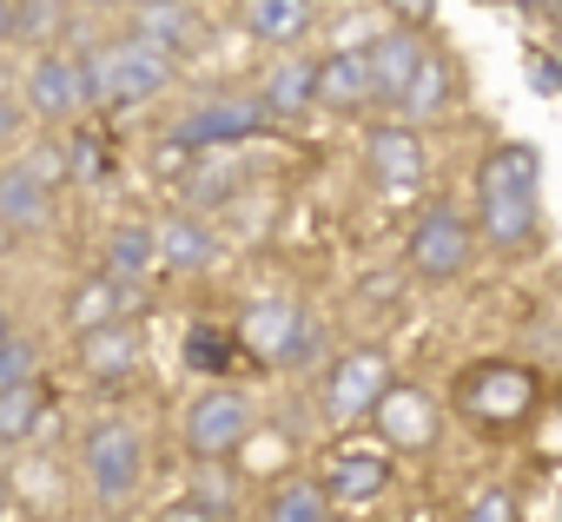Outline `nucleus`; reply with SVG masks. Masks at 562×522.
<instances>
[{"label":"nucleus","instance_id":"nucleus-22","mask_svg":"<svg viewBox=\"0 0 562 522\" xmlns=\"http://www.w3.org/2000/svg\"><path fill=\"white\" fill-rule=\"evenodd\" d=\"M245 27L271 47H292L305 27H312V0H251L245 8Z\"/></svg>","mask_w":562,"mask_h":522},{"label":"nucleus","instance_id":"nucleus-17","mask_svg":"<svg viewBox=\"0 0 562 522\" xmlns=\"http://www.w3.org/2000/svg\"><path fill=\"white\" fill-rule=\"evenodd\" d=\"M139 305V285H120V279H87L80 292H74V305H67V318L80 325V331H100V325H120L126 311Z\"/></svg>","mask_w":562,"mask_h":522},{"label":"nucleus","instance_id":"nucleus-2","mask_svg":"<svg viewBox=\"0 0 562 522\" xmlns=\"http://www.w3.org/2000/svg\"><path fill=\"white\" fill-rule=\"evenodd\" d=\"M80 73H87V106H100V113H126V106L153 100V93L172 80L166 54H159V47H146V41L100 47L93 60H80Z\"/></svg>","mask_w":562,"mask_h":522},{"label":"nucleus","instance_id":"nucleus-25","mask_svg":"<svg viewBox=\"0 0 562 522\" xmlns=\"http://www.w3.org/2000/svg\"><path fill=\"white\" fill-rule=\"evenodd\" d=\"M186 34H192V14L179 8V0H146V8L133 14V41H146V47H159V54H172Z\"/></svg>","mask_w":562,"mask_h":522},{"label":"nucleus","instance_id":"nucleus-3","mask_svg":"<svg viewBox=\"0 0 562 522\" xmlns=\"http://www.w3.org/2000/svg\"><path fill=\"white\" fill-rule=\"evenodd\" d=\"M80 469L93 483L100 502H126L139 489V469H146V450H139V430L120 423V417H100L80 443Z\"/></svg>","mask_w":562,"mask_h":522},{"label":"nucleus","instance_id":"nucleus-28","mask_svg":"<svg viewBox=\"0 0 562 522\" xmlns=\"http://www.w3.org/2000/svg\"><path fill=\"white\" fill-rule=\"evenodd\" d=\"M67 172H74V179H106V172H113V146L93 139V133H74V146H67Z\"/></svg>","mask_w":562,"mask_h":522},{"label":"nucleus","instance_id":"nucleus-32","mask_svg":"<svg viewBox=\"0 0 562 522\" xmlns=\"http://www.w3.org/2000/svg\"><path fill=\"white\" fill-rule=\"evenodd\" d=\"M14 126H21V106H14L8 93H0V146H8V139H14Z\"/></svg>","mask_w":562,"mask_h":522},{"label":"nucleus","instance_id":"nucleus-11","mask_svg":"<svg viewBox=\"0 0 562 522\" xmlns=\"http://www.w3.org/2000/svg\"><path fill=\"white\" fill-rule=\"evenodd\" d=\"M265 126V106L258 100H218V106H199L186 126H179V139L186 146H238V139H251Z\"/></svg>","mask_w":562,"mask_h":522},{"label":"nucleus","instance_id":"nucleus-19","mask_svg":"<svg viewBox=\"0 0 562 522\" xmlns=\"http://www.w3.org/2000/svg\"><path fill=\"white\" fill-rule=\"evenodd\" d=\"M80 364H87V377H93V384H100V377H126V371L139 364V338H133L126 325L80 331Z\"/></svg>","mask_w":562,"mask_h":522},{"label":"nucleus","instance_id":"nucleus-4","mask_svg":"<svg viewBox=\"0 0 562 522\" xmlns=\"http://www.w3.org/2000/svg\"><path fill=\"white\" fill-rule=\"evenodd\" d=\"M251 423H258V410H251L245 390H205V397L186 410V450H192L199 463H218V456L245 450Z\"/></svg>","mask_w":562,"mask_h":522},{"label":"nucleus","instance_id":"nucleus-36","mask_svg":"<svg viewBox=\"0 0 562 522\" xmlns=\"http://www.w3.org/2000/svg\"><path fill=\"white\" fill-rule=\"evenodd\" d=\"M516 8H555V0H516Z\"/></svg>","mask_w":562,"mask_h":522},{"label":"nucleus","instance_id":"nucleus-1","mask_svg":"<svg viewBox=\"0 0 562 522\" xmlns=\"http://www.w3.org/2000/svg\"><path fill=\"white\" fill-rule=\"evenodd\" d=\"M536 179H542L536 146H503V152L483 159V172H476V212H483V231L496 245H522L529 238V225H536Z\"/></svg>","mask_w":562,"mask_h":522},{"label":"nucleus","instance_id":"nucleus-23","mask_svg":"<svg viewBox=\"0 0 562 522\" xmlns=\"http://www.w3.org/2000/svg\"><path fill=\"white\" fill-rule=\"evenodd\" d=\"M159 265H172V272H205L212 265V238H205V225H192V218H166L159 231Z\"/></svg>","mask_w":562,"mask_h":522},{"label":"nucleus","instance_id":"nucleus-37","mask_svg":"<svg viewBox=\"0 0 562 522\" xmlns=\"http://www.w3.org/2000/svg\"><path fill=\"white\" fill-rule=\"evenodd\" d=\"M0 502H8V483H0Z\"/></svg>","mask_w":562,"mask_h":522},{"label":"nucleus","instance_id":"nucleus-33","mask_svg":"<svg viewBox=\"0 0 562 522\" xmlns=\"http://www.w3.org/2000/svg\"><path fill=\"white\" fill-rule=\"evenodd\" d=\"M391 8H397L404 21H430V14H437V0H391Z\"/></svg>","mask_w":562,"mask_h":522},{"label":"nucleus","instance_id":"nucleus-6","mask_svg":"<svg viewBox=\"0 0 562 522\" xmlns=\"http://www.w3.org/2000/svg\"><path fill=\"white\" fill-rule=\"evenodd\" d=\"M411 265L424 279H457L470 265V225H463L457 205H430L417 218V231H411Z\"/></svg>","mask_w":562,"mask_h":522},{"label":"nucleus","instance_id":"nucleus-30","mask_svg":"<svg viewBox=\"0 0 562 522\" xmlns=\"http://www.w3.org/2000/svg\"><path fill=\"white\" fill-rule=\"evenodd\" d=\"M463 522H516V502H509V489H490V496H476V502L463 509Z\"/></svg>","mask_w":562,"mask_h":522},{"label":"nucleus","instance_id":"nucleus-24","mask_svg":"<svg viewBox=\"0 0 562 522\" xmlns=\"http://www.w3.org/2000/svg\"><path fill=\"white\" fill-rule=\"evenodd\" d=\"M450 106V73H443V60L437 54H417V73L404 80V93H397V113H411V120H430V113H443Z\"/></svg>","mask_w":562,"mask_h":522},{"label":"nucleus","instance_id":"nucleus-16","mask_svg":"<svg viewBox=\"0 0 562 522\" xmlns=\"http://www.w3.org/2000/svg\"><path fill=\"white\" fill-rule=\"evenodd\" d=\"M47 212H54V185H41L27 166L0 172V225L8 231H34V225H47Z\"/></svg>","mask_w":562,"mask_h":522},{"label":"nucleus","instance_id":"nucleus-27","mask_svg":"<svg viewBox=\"0 0 562 522\" xmlns=\"http://www.w3.org/2000/svg\"><path fill=\"white\" fill-rule=\"evenodd\" d=\"M186 371H199V377L232 371V338L212 331V325H192V331H186Z\"/></svg>","mask_w":562,"mask_h":522},{"label":"nucleus","instance_id":"nucleus-20","mask_svg":"<svg viewBox=\"0 0 562 522\" xmlns=\"http://www.w3.org/2000/svg\"><path fill=\"white\" fill-rule=\"evenodd\" d=\"M153 265H159V238H153V225H120V231L106 238V279L139 285V279H153Z\"/></svg>","mask_w":562,"mask_h":522},{"label":"nucleus","instance_id":"nucleus-14","mask_svg":"<svg viewBox=\"0 0 562 522\" xmlns=\"http://www.w3.org/2000/svg\"><path fill=\"white\" fill-rule=\"evenodd\" d=\"M364 159H371V172H378L384 185H417V179L430 172V152H424V139H417L411 126L371 133V139H364Z\"/></svg>","mask_w":562,"mask_h":522},{"label":"nucleus","instance_id":"nucleus-21","mask_svg":"<svg viewBox=\"0 0 562 522\" xmlns=\"http://www.w3.org/2000/svg\"><path fill=\"white\" fill-rule=\"evenodd\" d=\"M47 417H54V397L41 390V377H34V384H14V390H0V443H27V436H41Z\"/></svg>","mask_w":562,"mask_h":522},{"label":"nucleus","instance_id":"nucleus-9","mask_svg":"<svg viewBox=\"0 0 562 522\" xmlns=\"http://www.w3.org/2000/svg\"><path fill=\"white\" fill-rule=\"evenodd\" d=\"M371 417H378V436L391 450H430L437 443V404L424 390H411V384H391Z\"/></svg>","mask_w":562,"mask_h":522},{"label":"nucleus","instance_id":"nucleus-15","mask_svg":"<svg viewBox=\"0 0 562 522\" xmlns=\"http://www.w3.org/2000/svg\"><path fill=\"white\" fill-rule=\"evenodd\" d=\"M417 34H378L371 47H364V67H371V100H391L397 106V93H404V80L417 73Z\"/></svg>","mask_w":562,"mask_h":522},{"label":"nucleus","instance_id":"nucleus-13","mask_svg":"<svg viewBox=\"0 0 562 522\" xmlns=\"http://www.w3.org/2000/svg\"><path fill=\"white\" fill-rule=\"evenodd\" d=\"M312 80H318V106H331V113H358V106L371 100V67H364V47L325 54V60L312 67Z\"/></svg>","mask_w":562,"mask_h":522},{"label":"nucleus","instance_id":"nucleus-34","mask_svg":"<svg viewBox=\"0 0 562 522\" xmlns=\"http://www.w3.org/2000/svg\"><path fill=\"white\" fill-rule=\"evenodd\" d=\"M21 34V8H14V0H0V41H14Z\"/></svg>","mask_w":562,"mask_h":522},{"label":"nucleus","instance_id":"nucleus-10","mask_svg":"<svg viewBox=\"0 0 562 522\" xmlns=\"http://www.w3.org/2000/svg\"><path fill=\"white\" fill-rule=\"evenodd\" d=\"M325 502H345V509H364L391 489V456L384 450H338L331 456V476L318 483Z\"/></svg>","mask_w":562,"mask_h":522},{"label":"nucleus","instance_id":"nucleus-38","mask_svg":"<svg viewBox=\"0 0 562 522\" xmlns=\"http://www.w3.org/2000/svg\"><path fill=\"white\" fill-rule=\"evenodd\" d=\"M93 8H106V0H93Z\"/></svg>","mask_w":562,"mask_h":522},{"label":"nucleus","instance_id":"nucleus-29","mask_svg":"<svg viewBox=\"0 0 562 522\" xmlns=\"http://www.w3.org/2000/svg\"><path fill=\"white\" fill-rule=\"evenodd\" d=\"M41 371V351L27 338H8V351H0V390H14V384H34Z\"/></svg>","mask_w":562,"mask_h":522},{"label":"nucleus","instance_id":"nucleus-18","mask_svg":"<svg viewBox=\"0 0 562 522\" xmlns=\"http://www.w3.org/2000/svg\"><path fill=\"white\" fill-rule=\"evenodd\" d=\"M265 113H278V120H299V113H312L318 106V80H312V60H278L271 73H265V100H258Z\"/></svg>","mask_w":562,"mask_h":522},{"label":"nucleus","instance_id":"nucleus-26","mask_svg":"<svg viewBox=\"0 0 562 522\" xmlns=\"http://www.w3.org/2000/svg\"><path fill=\"white\" fill-rule=\"evenodd\" d=\"M265 522H331V502H325V489L305 476V483H285L271 496V515Z\"/></svg>","mask_w":562,"mask_h":522},{"label":"nucleus","instance_id":"nucleus-8","mask_svg":"<svg viewBox=\"0 0 562 522\" xmlns=\"http://www.w3.org/2000/svg\"><path fill=\"white\" fill-rule=\"evenodd\" d=\"M529 397H536V384H529V371H516V364H483V371L463 384V410H470L476 423H516V417L529 410Z\"/></svg>","mask_w":562,"mask_h":522},{"label":"nucleus","instance_id":"nucleus-5","mask_svg":"<svg viewBox=\"0 0 562 522\" xmlns=\"http://www.w3.org/2000/svg\"><path fill=\"white\" fill-rule=\"evenodd\" d=\"M384 390H391V364L378 351H351V358H338L325 371V404H331L338 423H364Z\"/></svg>","mask_w":562,"mask_h":522},{"label":"nucleus","instance_id":"nucleus-35","mask_svg":"<svg viewBox=\"0 0 562 522\" xmlns=\"http://www.w3.org/2000/svg\"><path fill=\"white\" fill-rule=\"evenodd\" d=\"M8 338H14V318H8V311H0V351H8Z\"/></svg>","mask_w":562,"mask_h":522},{"label":"nucleus","instance_id":"nucleus-7","mask_svg":"<svg viewBox=\"0 0 562 522\" xmlns=\"http://www.w3.org/2000/svg\"><path fill=\"white\" fill-rule=\"evenodd\" d=\"M27 106L41 120H80L87 113V73L74 54H41L27 67Z\"/></svg>","mask_w":562,"mask_h":522},{"label":"nucleus","instance_id":"nucleus-12","mask_svg":"<svg viewBox=\"0 0 562 522\" xmlns=\"http://www.w3.org/2000/svg\"><path fill=\"white\" fill-rule=\"evenodd\" d=\"M299 331H305V311H299V305H285V298H265V305H251V311H245V344H251L265 364H292Z\"/></svg>","mask_w":562,"mask_h":522},{"label":"nucleus","instance_id":"nucleus-31","mask_svg":"<svg viewBox=\"0 0 562 522\" xmlns=\"http://www.w3.org/2000/svg\"><path fill=\"white\" fill-rule=\"evenodd\" d=\"M153 522H218V515H212L205 502H192V496H179V502H166V509H159Z\"/></svg>","mask_w":562,"mask_h":522}]
</instances>
